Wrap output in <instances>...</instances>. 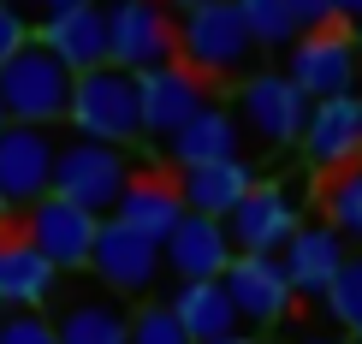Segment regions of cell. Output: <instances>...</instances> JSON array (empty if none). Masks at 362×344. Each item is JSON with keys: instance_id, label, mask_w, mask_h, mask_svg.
Returning <instances> with one entry per match:
<instances>
[{"instance_id": "22", "label": "cell", "mask_w": 362, "mask_h": 344, "mask_svg": "<svg viewBox=\"0 0 362 344\" xmlns=\"http://www.w3.org/2000/svg\"><path fill=\"white\" fill-rule=\"evenodd\" d=\"M167 315L185 326L190 344H220V338H238V333H244V326H238V315H232V297H226L220 279H185V285L173 291Z\"/></svg>"}, {"instance_id": "6", "label": "cell", "mask_w": 362, "mask_h": 344, "mask_svg": "<svg viewBox=\"0 0 362 344\" xmlns=\"http://www.w3.org/2000/svg\"><path fill=\"white\" fill-rule=\"evenodd\" d=\"M238 125H250V137L262 148H291L303 137V119H309V95L297 89L285 71H267L255 66L250 78H238V107H232Z\"/></svg>"}, {"instance_id": "33", "label": "cell", "mask_w": 362, "mask_h": 344, "mask_svg": "<svg viewBox=\"0 0 362 344\" xmlns=\"http://www.w3.org/2000/svg\"><path fill=\"white\" fill-rule=\"evenodd\" d=\"M291 344H344V338H333V333H291Z\"/></svg>"}, {"instance_id": "37", "label": "cell", "mask_w": 362, "mask_h": 344, "mask_svg": "<svg viewBox=\"0 0 362 344\" xmlns=\"http://www.w3.org/2000/svg\"><path fill=\"white\" fill-rule=\"evenodd\" d=\"M220 344H267V338H255V333H238V338H220Z\"/></svg>"}, {"instance_id": "15", "label": "cell", "mask_w": 362, "mask_h": 344, "mask_svg": "<svg viewBox=\"0 0 362 344\" xmlns=\"http://www.w3.org/2000/svg\"><path fill=\"white\" fill-rule=\"evenodd\" d=\"M202 101H214L208 83H196L178 59H167V66H155V71H137V113H143V137L155 148L167 143Z\"/></svg>"}, {"instance_id": "20", "label": "cell", "mask_w": 362, "mask_h": 344, "mask_svg": "<svg viewBox=\"0 0 362 344\" xmlns=\"http://www.w3.org/2000/svg\"><path fill=\"white\" fill-rule=\"evenodd\" d=\"M30 36H36L71 78L107 66V18H101V6H78V12H59V18H42Z\"/></svg>"}, {"instance_id": "16", "label": "cell", "mask_w": 362, "mask_h": 344, "mask_svg": "<svg viewBox=\"0 0 362 344\" xmlns=\"http://www.w3.org/2000/svg\"><path fill=\"white\" fill-rule=\"evenodd\" d=\"M107 220L125 226V232H137V237H148V244H167V232L185 220V202H178L173 172L131 167V178H125V190H119V202H113Z\"/></svg>"}, {"instance_id": "29", "label": "cell", "mask_w": 362, "mask_h": 344, "mask_svg": "<svg viewBox=\"0 0 362 344\" xmlns=\"http://www.w3.org/2000/svg\"><path fill=\"white\" fill-rule=\"evenodd\" d=\"M30 30H36V24H30L24 12H12V6H0V66H6V59H12V54H18L24 42H30Z\"/></svg>"}, {"instance_id": "19", "label": "cell", "mask_w": 362, "mask_h": 344, "mask_svg": "<svg viewBox=\"0 0 362 344\" xmlns=\"http://www.w3.org/2000/svg\"><path fill=\"white\" fill-rule=\"evenodd\" d=\"M255 178H262V172H255V160L238 155V160H214V167H185L173 184H178V202H185V214L226 220V214H232V208L255 190Z\"/></svg>"}, {"instance_id": "8", "label": "cell", "mask_w": 362, "mask_h": 344, "mask_svg": "<svg viewBox=\"0 0 362 344\" xmlns=\"http://www.w3.org/2000/svg\"><path fill=\"white\" fill-rule=\"evenodd\" d=\"M220 226H226L238 256H279L285 237L303 226V202H297V190L279 184V178H255V190L220 220Z\"/></svg>"}, {"instance_id": "10", "label": "cell", "mask_w": 362, "mask_h": 344, "mask_svg": "<svg viewBox=\"0 0 362 344\" xmlns=\"http://www.w3.org/2000/svg\"><path fill=\"white\" fill-rule=\"evenodd\" d=\"M95 226H101L95 214L71 208L66 196H54V190H48L42 202H30L24 214H18V237H24V244L54 267V273H66V267H83V261H89Z\"/></svg>"}, {"instance_id": "7", "label": "cell", "mask_w": 362, "mask_h": 344, "mask_svg": "<svg viewBox=\"0 0 362 344\" xmlns=\"http://www.w3.org/2000/svg\"><path fill=\"white\" fill-rule=\"evenodd\" d=\"M107 18V66L119 71H155L173 59V12L160 0H95Z\"/></svg>"}, {"instance_id": "5", "label": "cell", "mask_w": 362, "mask_h": 344, "mask_svg": "<svg viewBox=\"0 0 362 344\" xmlns=\"http://www.w3.org/2000/svg\"><path fill=\"white\" fill-rule=\"evenodd\" d=\"M285 78L303 89L309 101H333V95H356L362 59H356V36L344 24H321L285 48Z\"/></svg>"}, {"instance_id": "14", "label": "cell", "mask_w": 362, "mask_h": 344, "mask_svg": "<svg viewBox=\"0 0 362 344\" xmlns=\"http://www.w3.org/2000/svg\"><path fill=\"white\" fill-rule=\"evenodd\" d=\"M344 261H351V244H344L333 226H321V220H303V226L285 237V249H279L285 285H291V297H309V303H321V297L333 291Z\"/></svg>"}, {"instance_id": "24", "label": "cell", "mask_w": 362, "mask_h": 344, "mask_svg": "<svg viewBox=\"0 0 362 344\" xmlns=\"http://www.w3.org/2000/svg\"><path fill=\"white\" fill-rule=\"evenodd\" d=\"M315 202H321V226H333L344 244L362 249V160L344 172H327L315 184Z\"/></svg>"}, {"instance_id": "30", "label": "cell", "mask_w": 362, "mask_h": 344, "mask_svg": "<svg viewBox=\"0 0 362 344\" xmlns=\"http://www.w3.org/2000/svg\"><path fill=\"white\" fill-rule=\"evenodd\" d=\"M285 6H291L297 30H321V24H333V6H327V0H285Z\"/></svg>"}, {"instance_id": "39", "label": "cell", "mask_w": 362, "mask_h": 344, "mask_svg": "<svg viewBox=\"0 0 362 344\" xmlns=\"http://www.w3.org/2000/svg\"><path fill=\"white\" fill-rule=\"evenodd\" d=\"M0 125H6V113H0Z\"/></svg>"}, {"instance_id": "28", "label": "cell", "mask_w": 362, "mask_h": 344, "mask_svg": "<svg viewBox=\"0 0 362 344\" xmlns=\"http://www.w3.org/2000/svg\"><path fill=\"white\" fill-rule=\"evenodd\" d=\"M0 344H54V321L42 309H6L0 315Z\"/></svg>"}, {"instance_id": "2", "label": "cell", "mask_w": 362, "mask_h": 344, "mask_svg": "<svg viewBox=\"0 0 362 344\" xmlns=\"http://www.w3.org/2000/svg\"><path fill=\"white\" fill-rule=\"evenodd\" d=\"M71 137L131 148L143 143V113H137V78L119 66H95L83 78H71V107H66Z\"/></svg>"}, {"instance_id": "1", "label": "cell", "mask_w": 362, "mask_h": 344, "mask_svg": "<svg viewBox=\"0 0 362 344\" xmlns=\"http://www.w3.org/2000/svg\"><path fill=\"white\" fill-rule=\"evenodd\" d=\"M255 36L244 30V12L238 0H208L196 12H178L173 18V59L190 71L196 83H232L255 71Z\"/></svg>"}, {"instance_id": "27", "label": "cell", "mask_w": 362, "mask_h": 344, "mask_svg": "<svg viewBox=\"0 0 362 344\" xmlns=\"http://www.w3.org/2000/svg\"><path fill=\"white\" fill-rule=\"evenodd\" d=\"M125 344H190V338L167 315V303H148V309H131V338Z\"/></svg>"}, {"instance_id": "12", "label": "cell", "mask_w": 362, "mask_h": 344, "mask_svg": "<svg viewBox=\"0 0 362 344\" xmlns=\"http://www.w3.org/2000/svg\"><path fill=\"white\" fill-rule=\"evenodd\" d=\"M303 148L309 172H344L362 160V95H333V101H309V119H303Z\"/></svg>"}, {"instance_id": "32", "label": "cell", "mask_w": 362, "mask_h": 344, "mask_svg": "<svg viewBox=\"0 0 362 344\" xmlns=\"http://www.w3.org/2000/svg\"><path fill=\"white\" fill-rule=\"evenodd\" d=\"M78 6H95V0H36V24L42 18H59V12H78Z\"/></svg>"}, {"instance_id": "25", "label": "cell", "mask_w": 362, "mask_h": 344, "mask_svg": "<svg viewBox=\"0 0 362 344\" xmlns=\"http://www.w3.org/2000/svg\"><path fill=\"white\" fill-rule=\"evenodd\" d=\"M238 12H244V30L255 36V48H262V54H285L297 36H303L285 0H238Z\"/></svg>"}, {"instance_id": "36", "label": "cell", "mask_w": 362, "mask_h": 344, "mask_svg": "<svg viewBox=\"0 0 362 344\" xmlns=\"http://www.w3.org/2000/svg\"><path fill=\"white\" fill-rule=\"evenodd\" d=\"M18 220H12V208H6V196H0V232H12Z\"/></svg>"}, {"instance_id": "11", "label": "cell", "mask_w": 362, "mask_h": 344, "mask_svg": "<svg viewBox=\"0 0 362 344\" xmlns=\"http://www.w3.org/2000/svg\"><path fill=\"white\" fill-rule=\"evenodd\" d=\"M220 285H226V297H232L238 326H262V333H274V326H285L291 309H297L279 256H232L226 273H220Z\"/></svg>"}, {"instance_id": "23", "label": "cell", "mask_w": 362, "mask_h": 344, "mask_svg": "<svg viewBox=\"0 0 362 344\" xmlns=\"http://www.w3.org/2000/svg\"><path fill=\"white\" fill-rule=\"evenodd\" d=\"M59 291V273L18 237V226L0 232V309H42Z\"/></svg>"}, {"instance_id": "3", "label": "cell", "mask_w": 362, "mask_h": 344, "mask_svg": "<svg viewBox=\"0 0 362 344\" xmlns=\"http://www.w3.org/2000/svg\"><path fill=\"white\" fill-rule=\"evenodd\" d=\"M66 107H71V71L30 36L0 66V113H6V125H66Z\"/></svg>"}, {"instance_id": "26", "label": "cell", "mask_w": 362, "mask_h": 344, "mask_svg": "<svg viewBox=\"0 0 362 344\" xmlns=\"http://www.w3.org/2000/svg\"><path fill=\"white\" fill-rule=\"evenodd\" d=\"M321 303H327V315H333V326H339V333L362 344V256H351V261L339 267L333 291H327Z\"/></svg>"}, {"instance_id": "35", "label": "cell", "mask_w": 362, "mask_h": 344, "mask_svg": "<svg viewBox=\"0 0 362 344\" xmlns=\"http://www.w3.org/2000/svg\"><path fill=\"white\" fill-rule=\"evenodd\" d=\"M0 6H12V12H24V18H30V12H36V0H0Z\"/></svg>"}, {"instance_id": "18", "label": "cell", "mask_w": 362, "mask_h": 344, "mask_svg": "<svg viewBox=\"0 0 362 344\" xmlns=\"http://www.w3.org/2000/svg\"><path fill=\"white\" fill-rule=\"evenodd\" d=\"M232 256L238 249H232V237H226V226L220 220H202V214H185L167 232V244H160V267H173L178 285H185V279H220Z\"/></svg>"}, {"instance_id": "31", "label": "cell", "mask_w": 362, "mask_h": 344, "mask_svg": "<svg viewBox=\"0 0 362 344\" xmlns=\"http://www.w3.org/2000/svg\"><path fill=\"white\" fill-rule=\"evenodd\" d=\"M327 6H333V24H344V30L362 24V0H327Z\"/></svg>"}, {"instance_id": "34", "label": "cell", "mask_w": 362, "mask_h": 344, "mask_svg": "<svg viewBox=\"0 0 362 344\" xmlns=\"http://www.w3.org/2000/svg\"><path fill=\"white\" fill-rule=\"evenodd\" d=\"M160 6H167L173 18H178V12H196V6H208V0H160Z\"/></svg>"}, {"instance_id": "17", "label": "cell", "mask_w": 362, "mask_h": 344, "mask_svg": "<svg viewBox=\"0 0 362 344\" xmlns=\"http://www.w3.org/2000/svg\"><path fill=\"white\" fill-rule=\"evenodd\" d=\"M160 155L178 160V172L185 167H214V160H238L244 155V125L232 119L226 101H202V107L160 143Z\"/></svg>"}, {"instance_id": "13", "label": "cell", "mask_w": 362, "mask_h": 344, "mask_svg": "<svg viewBox=\"0 0 362 344\" xmlns=\"http://www.w3.org/2000/svg\"><path fill=\"white\" fill-rule=\"evenodd\" d=\"M83 267H95L101 291H113V297H143V291H155V279H160V244H148V237L113 226V220H101Z\"/></svg>"}, {"instance_id": "9", "label": "cell", "mask_w": 362, "mask_h": 344, "mask_svg": "<svg viewBox=\"0 0 362 344\" xmlns=\"http://www.w3.org/2000/svg\"><path fill=\"white\" fill-rule=\"evenodd\" d=\"M54 125H0V196H6L12 220L54 190Z\"/></svg>"}, {"instance_id": "4", "label": "cell", "mask_w": 362, "mask_h": 344, "mask_svg": "<svg viewBox=\"0 0 362 344\" xmlns=\"http://www.w3.org/2000/svg\"><path fill=\"white\" fill-rule=\"evenodd\" d=\"M131 178V155L125 148H107V143H89V137H66L54 155V196H66L71 208L107 220L119 190Z\"/></svg>"}, {"instance_id": "21", "label": "cell", "mask_w": 362, "mask_h": 344, "mask_svg": "<svg viewBox=\"0 0 362 344\" xmlns=\"http://www.w3.org/2000/svg\"><path fill=\"white\" fill-rule=\"evenodd\" d=\"M131 338V309L113 291H78L54 315V344H125Z\"/></svg>"}, {"instance_id": "38", "label": "cell", "mask_w": 362, "mask_h": 344, "mask_svg": "<svg viewBox=\"0 0 362 344\" xmlns=\"http://www.w3.org/2000/svg\"><path fill=\"white\" fill-rule=\"evenodd\" d=\"M351 36H356V59H362V24H356V30H351Z\"/></svg>"}]
</instances>
